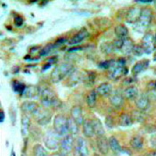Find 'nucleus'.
<instances>
[{
    "label": "nucleus",
    "instance_id": "9d476101",
    "mask_svg": "<svg viewBox=\"0 0 156 156\" xmlns=\"http://www.w3.org/2000/svg\"><path fill=\"white\" fill-rule=\"evenodd\" d=\"M96 144L97 149L103 155H107L110 151L109 139L105 136H98L96 137Z\"/></svg>",
    "mask_w": 156,
    "mask_h": 156
},
{
    "label": "nucleus",
    "instance_id": "f704fd0d",
    "mask_svg": "<svg viewBox=\"0 0 156 156\" xmlns=\"http://www.w3.org/2000/svg\"><path fill=\"white\" fill-rule=\"evenodd\" d=\"M25 87H26V86L23 84V83H21V82H19V81H13L12 82V88H13V90L15 92H17V93H20L21 95H23Z\"/></svg>",
    "mask_w": 156,
    "mask_h": 156
},
{
    "label": "nucleus",
    "instance_id": "a18cd8bd",
    "mask_svg": "<svg viewBox=\"0 0 156 156\" xmlns=\"http://www.w3.org/2000/svg\"><path fill=\"white\" fill-rule=\"evenodd\" d=\"M147 156H156V150H153V151H150L147 153Z\"/></svg>",
    "mask_w": 156,
    "mask_h": 156
},
{
    "label": "nucleus",
    "instance_id": "b1692460",
    "mask_svg": "<svg viewBox=\"0 0 156 156\" xmlns=\"http://www.w3.org/2000/svg\"><path fill=\"white\" fill-rule=\"evenodd\" d=\"M114 33L119 38H126L129 35V30L128 28L123 25V24H119L114 28Z\"/></svg>",
    "mask_w": 156,
    "mask_h": 156
},
{
    "label": "nucleus",
    "instance_id": "3c124183",
    "mask_svg": "<svg viewBox=\"0 0 156 156\" xmlns=\"http://www.w3.org/2000/svg\"><path fill=\"white\" fill-rule=\"evenodd\" d=\"M22 156H24V155H22Z\"/></svg>",
    "mask_w": 156,
    "mask_h": 156
},
{
    "label": "nucleus",
    "instance_id": "4c0bfd02",
    "mask_svg": "<svg viewBox=\"0 0 156 156\" xmlns=\"http://www.w3.org/2000/svg\"><path fill=\"white\" fill-rule=\"evenodd\" d=\"M55 47V45H53V44H50V45H48V46H46L44 48H42L41 49V51H40V53H39V55L41 56V55H48L54 48Z\"/></svg>",
    "mask_w": 156,
    "mask_h": 156
},
{
    "label": "nucleus",
    "instance_id": "cd10ccee",
    "mask_svg": "<svg viewBox=\"0 0 156 156\" xmlns=\"http://www.w3.org/2000/svg\"><path fill=\"white\" fill-rule=\"evenodd\" d=\"M92 124H93V128L95 130V134L96 136H105V130L104 129V126L102 124V122L98 119H94L92 120Z\"/></svg>",
    "mask_w": 156,
    "mask_h": 156
},
{
    "label": "nucleus",
    "instance_id": "a878e982",
    "mask_svg": "<svg viewBox=\"0 0 156 156\" xmlns=\"http://www.w3.org/2000/svg\"><path fill=\"white\" fill-rule=\"evenodd\" d=\"M133 121L134 120L131 117V114H129L127 112H123L122 114H120L119 118V124L122 127H129L132 125Z\"/></svg>",
    "mask_w": 156,
    "mask_h": 156
},
{
    "label": "nucleus",
    "instance_id": "4be33fe9",
    "mask_svg": "<svg viewBox=\"0 0 156 156\" xmlns=\"http://www.w3.org/2000/svg\"><path fill=\"white\" fill-rule=\"evenodd\" d=\"M149 63H150L149 60H146V59H144V60H142V61H140V62H136V63L133 66L132 73L134 74V75H138L139 73H141L142 72H144V70L148 67Z\"/></svg>",
    "mask_w": 156,
    "mask_h": 156
},
{
    "label": "nucleus",
    "instance_id": "473e14b6",
    "mask_svg": "<svg viewBox=\"0 0 156 156\" xmlns=\"http://www.w3.org/2000/svg\"><path fill=\"white\" fill-rule=\"evenodd\" d=\"M100 49L101 51L105 54V55H110L113 52L114 50V47L112 45V42H104L101 44L100 46Z\"/></svg>",
    "mask_w": 156,
    "mask_h": 156
},
{
    "label": "nucleus",
    "instance_id": "a19ab883",
    "mask_svg": "<svg viewBox=\"0 0 156 156\" xmlns=\"http://www.w3.org/2000/svg\"><path fill=\"white\" fill-rule=\"evenodd\" d=\"M14 24L17 27H21L23 24V18L21 15H16L14 17Z\"/></svg>",
    "mask_w": 156,
    "mask_h": 156
},
{
    "label": "nucleus",
    "instance_id": "2eb2a0df",
    "mask_svg": "<svg viewBox=\"0 0 156 156\" xmlns=\"http://www.w3.org/2000/svg\"><path fill=\"white\" fill-rule=\"evenodd\" d=\"M124 96L120 93H112V95L109 96V102L113 107L120 108L124 105Z\"/></svg>",
    "mask_w": 156,
    "mask_h": 156
},
{
    "label": "nucleus",
    "instance_id": "c85d7f7f",
    "mask_svg": "<svg viewBox=\"0 0 156 156\" xmlns=\"http://www.w3.org/2000/svg\"><path fill=\"white\" fill-rule=\"evenodd\" d=\"M109 145H110V149L113 152V153H120L121 151V146H120L119 140L115 137V136H111L109 137Z\"/></svg>",
    "mask_w": 156,
    "mask_h": 156
},
{
    "label": "nucleus",
    "instance_id": "4468645a",
    "mask_svg": "<svg viewBox=\"0 0 156 156\" xmlns=\"http://www.w3.org/2000/svg\"><path fill=\"white\" fill-rule=\"evenodd\" d=\"M71 115L72 118L75 120L79 125H83L85 119L83 116V111L82 108L79 105H74L71 110Z\"/></svg>",
    "mask_w": 156,
    "mask_h": 156
},
{
    "label": "nucleus",
    "instance_id": "7c9ffc66",
    "mask_svg": "<svg viewBox=\"0 0 156 156\" xmlns=\"http://www.w3.org/2000/svg\"><path fill=\"white\" fill-rule=\"evenodd\" d=\"M79 124L73 120L72 118H68V127H69V133L72 136H77L79 134Z\"/></svg>",
    "mask_w": 156,
    "mask_h": 156
},
{
    "label": "nucleus",
    "instance_id": "49530a36",
    "mask_svg": "<svg viewBox=\"0 0 156 156\" xmlns=\"http://www.w3.org/2000/svg\"><path fill=\"white\" fill-rule=\"evenodd\" d=\"M49 156H62V154H61V153H53L51 155Z\"/></svg>",
    "mask_w": 156,
    "mask_h": 156
},
{
    "label": "nucleus",
    "instance_id": "de8ad7c7",
    "mask_svg": "<svg viewBox=\"0 0 156 156\" xmlns=\"http://www.w3.org/2000/svg\"><path fill=\"white\" fill-rule=\"evenodd\" d=\"M11 156H15V153L13 150H12V152H11Z\"/></svg>",
    "mask_w": 156,
    "mask_h": 156
},
{
    "label": "nucleus",
    "instance_id": "c03bdc74",
    "mask_svg": "<svg viewBox=\"0 0 156 156\" xmlns=\"http://www.w3.org/2000/svg\"><path fill=\"white\" fill-rule=\"evenodd\" d=\"M4 120H5V112L3 110H1V112H0V121L4 122Z\"/></svg>",
    "mask_w": 156,
    "mask_h": 156
},
{
    "label": "nucleus",
    "instance_id": "09e8293b",
    "mask_svg": "<svg viewBox=\"0 0 156 156\" xmlns=\"http://www.w3.org/2000/svg\"><path fill=\"white\" fill-rule=\"evenodd\" d=\"M154 5H155V8H156V1L154 2Z\"/></svg>",
    "mask_w": 156,
    "mask_h": 156
},
{
    "label": "nucleus",
    "instance_id": "5701e85b",
    "mask_svg": "<svg viewBox=\"0 0 156 156\" xmlns=\"http://www.w3.org/2000/svg\"><path fill=\"white\" fill-rule=\"evenodd\" d=\"M30 128H31L30 119V117L28 115L24 114L22 117V129H21V132L24 136H27L30 133Z\"/></svg>",
    "mask_w": 156,
    "mask_h": 156
},
{
    "label": "nucleus",
    "instance_id": "7ed1b4c3",
    "mask_svg": "<svg viewBox=\"0 0 156 156\" xmlns=\"http://www.w3.org/2000/svg\"><path fill=\"white\" fill-rule=\"evenodd\" d=\"M61 136L55 131V129H49L44 136V144L49 150H56L60 147Z\"/></svg>",
    "mask_w": 156,
    "mask_h": 156
},
{
    "label": "nucleus",
    "instance_id": "f257e3e1",
    "mask_svg": "<svg viewBox=\"0 0 156 156\" xmlns=\"http://www.w3.org/2000/svg\"><path fill=\"white\" fill-rule=\"evenodd\" d=\"M40 102L45 108H59L62 105L60 99L49 87H40Z\"/></svg>",
    "mask_w": 156,
    "mask_h": 156
},
{
    "label": "nucleus",
    "instance_id": "412c9836",
    "mask_svg": "<svg viewBox=\"0 0 156 156\" xmlns=\"http://www.w3.org/2000/svg\"><path fill=\"white\" fill-rule=\"evenodd\" d=\"M82 127H83V134H84L86 137L90 138V137L94 136V135H96L95 134V130H94V128H93L92 120H88V119L85 120Z\"/></svg>",
    "mask_w": 156,
    "mask_h": 156
},
{
    "label": "nucleus",
    "instance_id": "603ef678",
    "mask_svg": "<svg viewBox=\"0 0 156 156\" xmlns=\"http://www.w3.org/2000/svg\"><path fill=\"white\" fill-rule=\"evenodd\" d=\"M141 156H143V155H141Z\"/></svg>",
    "mask_w": 156,
    "mask_h": 156
},
{
    "label": "nucleus",
    "instance_id": "ea45409f",
    "mask_svg": "<svg viewBox=\"0 0 156 156\" xmlns=\"http://www.w3.org/2000/svg\"><path fill=\"white\" fill-rule=\"evenodd\" d=\"M105 125L109 129H112L114 127V121H113V119L112 116H107L105 118Z\"/></svg>",
    "mask_w": 156,
    "mask_h": 156
},
{
    "label": "nucleus",
    "instance_id": "423d86ee",
    "mask_svg": "<svg viewBox=\"0 0 156 156\" xmlns=\"http://www.w3.org/2000/svg\"><path fill=\"white\" fill-rule=\"evenodd\" d=\"M108 75L110 79L112 80H118L120 77L124 76L127 74L128 69L125 67V65H121L118 62L112 61L111 67L108 69Z\"/></svg>",
    "mask_w": 156,
    "mask_h": 156
},
{
    "label": "nucleus",
    "instance_id": "37998d69",
    "mask_svg": "<svg viewBox=\"0 0 156 156\" xmlns=\"http://www.w3.org/2000/svg\"><path fill=\"white\" fill-rule=\"evenodd\" d=\"M65 41H66V39H65V38H59V39H57V40L55 41V46L62 45V44H63Z\"/></svg>",
    "mask_w": 156,
    "mask_h": 156
},
{
    "label": "nucleus",
    "instance_id": "bb28decb",
    "mask_svg": "<svg viewBox=\"0 0 156 156\" xmlns=\"http://www.w3.org/2000/svg\"><path fill=\"white\" fill-rule=\"evenodd\" d=\"M134 46L135 45L133 43L132 39L129 37H126L124 38V43H123V47L121 48V52L125 55H129L132 53Z\"/></svg>",
    "mask_w": 156,
    "mask_h": 156
},
{
    "label": "nucleus",
    "instance_id": "79ce46f5",
    "mask_svg": "<svg viewBox=\"0 0 156 156\" xmlns=\"http://www.w3.org/2000/svg\"><path fill=\"white\" fill-rule=\"evenodd\" d=\"M150 144L152 145L153 148H154L156 150V133L151 136V137H150Z\"/></svg>",
    "mask_w": 156,
    "mask_h": 156
},
{
    "label": "nucleus",
    "instance_id": "72a5a7b5",
    "mask_svg": "<svg viewBox=\"0 0 156 156\" xmlns=\"http://www.w3.org/2000/svg\"><path fill=\"white\" fill-rule=\"evenodd\" d=\"M131 117H132L133 120H135L136 122H143L145 120L144 113L142 111H140V110L133 111L132 113H131Z\"/></svg>",
    "mask_w": 156,
    "mask_h": 156
},
{
    "label": "nucleus",
    "instance_id": "f03ea898",
    "mask_svg": "<svg viewBox=\"0 0 156 156\" xmlns=\"http://www.w3.org/2000/svg\"><path fill=\"white\" fill-rule=\"evenodd\" d=\"M73 71L72 64L69 62H64L60 65L56 66L54 71L51 72L50 79L53 83H58L62 81L65 77L71 74V72Z\"/></svg>",
    "mask_w": 156,
    "mask_h": 156
},
{
    "label": "nucleus",
    "instance_id": "0eeeda50",
    "mask_svg": "<svg viewBox=\"0 0 156 156\" xmlns=\"http://www.w3.org/2000/svg\"><path fill=\"white\" fill-rule=\"evenodd\" d=\"M74 144V138L73 136L71 134L67 135L66 136H63V138L61 140L60 144V153L62 156L68 155L72 151Z\"/></svg>",
    "mask_w": 156,
    "mask_h": 156
},
{
    "label": "nucleus",
    "instance_id": "9b49d317",
    "mask_svg": "<svg viewBox=\"0 0 156 156\" xmlns=\"http://www.w3.org/2000/svg\"><path fill=\"white\" fill-rule=\"evenodd\" d=\"M141 7L138 6H132L129 9L126 15V20L129 23H136L139 21L140 14H141Z\"/></svg>",
    "mask_w": 156,
    "mask_h": 156
},
{
    "label": "nucleus",
    "instance_id": "f3484780",
    "mask_svg": "<svg viewBox=\"0 0 156 156\" xmlns=\"http://www.w3.org/2000/svg\"><path fill=\"white\" fill-rule=\"evenodd\" d=\"M96 94L101 96H110L112 93V85L108 83V82H105L100 84L96 89Z\"/></svg>",
    "mask_w": 156,
    "mask_h": 156
},
{
    "label": "nucleus",
    "instance_id": "c756f323",
    "mask_svg": "<svg viewBox=\"0 0 156 156\" xmlns=\"http://www.w3.org/2000/svg\"><path fill=\"white\" fill-rule=\"evenodd\" d=\"M96 96H97V94H96V90H91V91L87 95L86 101H87V104L88 107L93 108V107L96 106Z\"/></svg>",
    "mask_w": 156,
    "mask_h": 156
},
{
    "label": "nucleus",
    "instance_id": "ddd939ff",
    "mask_svg": "<svg viewBox=\"0 0 156 156\" xmlns=\"http://www.w3.org/2000/svg\"><path fill=\"white\" fill-rule=\"evenodd\" d=\"M77 153L79 156H89V150L87 144V141L83 137H78L77 139Z\"/></svg>",
    "mask_w": 156,
    "mask_h": 156
},
{
    "label": "nucleus",
    "instance_id": "e433bc0d",
    "mask_svg": "<svg viewBox=\"0 0 156 156\" xmlns=\"http://www.w3.org/2000/svg\"><path fill=\"white\" fill-rule=\"evenodd\" d=\"M132 54H134L136 56H141L143 54H144V48H142L141 45H135L133 48Z\"/></svg>",
    "mask_w": 156,
    "mask_h": 156
},
{
    "label": "nucleus",
    "instance_id": "58836bf2",
    "mask_svg": "<svg viewBox=\"0 0 156 156\" xmlns=\"http://www.w3.org/2000/svg\"><path fill=\"white\" fill-rule=\"evenodd\" d=\"M123 43H124V39L119 38V37H117L116 39H114L112 41V45L114 47V49H118V50H121V48L123 47Z\"/></svg>",
    "mask_w": 156,
    "mask_h": 156
},
{
    "label": "nucleus",
    "instance_id": "6ab92c4d",
    "mask_svg": "<svg viewBox=\"0 0 156 156\" xmlns=\"http://www.w3.org/2000/svg\"><path fill=\"white\" fill-rule=\"evenodd\" d=\"M136 106L137 110H140L142 112L148 110L149 107H150V100H149V98L144 96L137 97L136 99Z\"/></svg>",
    "mask_w": 156,
    "mask_h": 156
},
{
    "label": "nucleus",
    "instance_id": "aec40b11",
    "mask_svg": "<svg viewBox=\"0 0 156 156\" xmlns=\"http://www.w3.org/2000/svg\"><path fill=\"white\" fill-rule=\"evenodd\" d=\"M138 88L136 86H129L127 88H125L123 96L129 100H136L138 96Z\"/></svg>",
    "mask_w": 156,
    "mask_h": 156
},
{
    "label": "nucleus",
    "instance_id": "a211bd4d",
    "mask_svg": "<svg viewBox=\"0 0 156 156\" xmlns=\"http://www.w3.org/2000/svg\"><path fill=\"white\" fill-rule=\"evenodd\" d=\"M88 37V31H87V29H85V28H82L78 33H76L74 37H72V39H70V41H69V44L70 45H78V44H80L81 41H83L85 38H87Z\"/></svg>",
    "mask_w": 156,
    "mask_h": 156
},
{
    "label": "nucleus",
    "instance_id": "6e6552de",
    "mask_svg": "<svg viewBox=\"0 0 156 156\" xmlns=\"http://www.w3.org/2000/svg\"><path fill=\"white\" fill-rule=\"evenodd\" d=\"M153 19V11L151 8L149 7H144L141 10V14H140V18L138 21V23L141 27L147 28Z\"/></svg>",
    "mask_w": 156,
    "mask_h": 156
},
{
    "label": "nucleus",
    "instance_id": "393cba45",
    "mask_svg": "<svg viewBox=\"0 0 156 156\" xmlns=\"http://www.w3.org/2000/svg\"><path fill=\"white\" fill-rule=\"evenodd\" d=\"M130 146L135 150H140L144 145V138L141 136H134L130 139Z\"/></svg>",
    "mask_w": 156,
    "mask_h": 156
},
{
    "label": "nucleus",
    "instance_id": "f8f14e48",
    "mask_svg": "<svg viewBox=\"0 0 156 156\" xmlns=\"http://www.w3.org/2000/svg\"><path fill=\"white\" fill-rule=\"evenodd\" d=\"M39 107L40 106L38 105L37 103L34 102V101H30V100L24 101L23 103L21 105V110L26 115H28V114L33 115Z\"/></svg>",
    "mask_w": 156,
    "mask_h": 156
},
{
    "label": "nucleus",
    "instance_id": "8fccbe9b",
    "mask_svg": "<svg viewBox=\"0 0 156 156\" xmlns=\"http://www.w3.org/2000/svg\"><path fill=\"white\" fill-rule=\"evenodd\" d=\"M154 38H155V41H156V35H155V37H154Z\"/></svg>",
    "mask_w": 156,
    "mask_h": 156
},
{
    "label": "nucleus",
    "instance_id": "2f4dec72",
    "mask_svg": "<svg viewBox=\"0 0 156 156\" xmlns=\"http://www.w3.org/2000/svg\"><path fill=\"white\" fill-rule=\"evenodd\" d=\"M33 154L34 156H49L47 149L40 144H36L33 146Z\"/></svg>",
    "mask_w": 156,
    "mask_h": 156
},
{
    "label": "nucleus",
    "instance_id": "c9c22d12",
    "mask_svg": "<svg viewBox=\"0 0 156 156\" xmlns=\"http://www.w3.org/2000/svg\"><path fill=\"white\" fill-rule=\"evenodd\" d=\"M30 134L31 135L32 138H33V139H36V140H38V139L41 137V135H42L40 129H39L37 127H32V128H30Z\"/></svg>",
    "mask_w": 156,
    "mask_h": 156
},
{
    "label": "nucleus",
    "instance_id": "20e7f679",
    "mask_svg": "<svg viewBox=\"0 0 156 156\" xmlns=\"http://www.w3.org/2000/svg\"><path fill=\"white\" fill-rule=\"evenodd\" d=\"M54 129L61 136H66L69 135L68 118H66L64 115L57 114L54 118Z\"/></svg>",
    "mask_w": 156,
    "mask_h": 156
},
{
    "label": "nucleus",
    "instance_id": "39448f33",
    "mask_svg": "<svg viewBox=\"0 0 156 156\" xmlns=\"http://www.w3.org/2000/svg\"><path fill=\"white\" fill-rule=\"evenodd\" d=\"M37 123L39 126H46L51 121L52 119V112L49 111V109L45 107H39L36 111V112L33 114Z\"/></svg>",
    "mask_w": 156,
    "mask_h": 156
},
{
    "label": "nucleus",
    "instance_id": "dca6fc26",
    "mask_svg": "<svg viewBox=\"0 0 156 156\" xmlns=\"http://www.w3.org/2000/svg\"><path fill=\"white\" fill-rule=\"evenodd\" d=\"M23 96L27 98H34V97L40 96V87L34 85L26 86L23 93Z\"/></svg>",
    "mask_w": 156,
    "mask_h": 156
},
{
    "label": "nucleus",
    "instance_id": "1a4fd4ad",
    "mask_svg": "<svg viewBox=\"0 0 156 156\" xmlns=\"http://www.w3.org/2000/svg\"><path fill=\"white\" fill-rule=\"evenodd\" d=\"M154 41H155L154 36L151 32L144 34V36L142 38V45L141 46L144 48L145 54H151L152 53V51L154 50Z\"/></svg>",
    "mask_w": 156,
    "mask_h": 156
}]
</instances>
